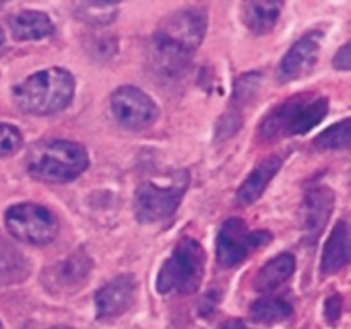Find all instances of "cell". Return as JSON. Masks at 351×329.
I'll return each mask as SVG.
<instances>
[{
	"label": "cell",
	"mask_w": 351,
	"mask_h": 329,
	"mask_svg": "<svg viewBox=\"0 0 351 329\" xmlns=\"http://www.w3.org/2000/svg\"><path fill=\"white\" fill-rule=\"evenodd\" d=\"M3 40H5V36H3V31H2V29H0V45H2V43H3Z\"/></svg>",
	"instance_id": "obj_29"
},
{
	"label": "cell",
	"mask_w": 351,
	"mask_h": 329,
	"mask_svg": "<svg viewBox=\"0 0 351 329\" xmlns=\"http://www.w3.org/2000/svg\"><path fill=\"white\" fill-rule=\"evenodd\" d=\"M75 81L69 71L50 67L29 75L12 91L17 108L29 115H53L71 105Z\"/></svg>",
	"instance_id": "obj_2"
},
{
	"label": "cell",
	"mask_w": 351,
	"mask_h": 329,
	"mask_svg": "<svg viewBox=\"0 0 351 329\" xmlns=\"http://www.w3.org/2000/svg\"><path fill=\"white\" fill-rule=\"evenodd\" d=\"M27 273H29V266L23 254L12 243L0 239V280L14 283V281L24 280Z\"/></svg>",
	"instance_id": "obj_19"
},
{
	"label": "cell",
	"mask_w": 351,
	"mask_h": 329,
	"mask_svg": "<svg viewBox=\"0 0 351 329\" xmlns=\"http://www.w3.org/2000/svg\"><path fill=\"white\" fill-rule=\"evenodd\" d=\"M350 263V230L346 221H339L335 226L324 245L321 263L322 276L335 274Z\"/></svg>",
	"instance_id": "obj_15"
},
{
	"label": "cell",
	"mask_w": 351,
	"mask_h": 329,
	"mask_svg": "<svg viewBox=\"0 0 351 329\" xmlns=\"http://www.w3.org/2000/svg\"><path fill=\"white\" fill-rule=\"evenodd\" d=\"M23 146V134L17 127L0 123V158L16 154Z\"/></svg>",
	"instance_id": "obj_23"
},
{
	"label": "cell",
	"mask_w": 351,
	"mask_h": 329,
	"mask_svg": "<svg viewBox=\"0 0 351 329\" xmlns=\"http://www.w3.org/2000/svg\"><path fill=\"white\" fill-rule=\"evenodd\" d=\"M332 65L339 71H350L351 67V53H350V43L343 45L338 50V53L332 58Z\"/></svg>",
	"instance_id": "obj_27"
},
{
	"label": "cell",
	"mask_w": 351,
	"mask_h": 329,
	"mask_svg": "<svg viewBox=\"0 0 351 329\" xmlns=\"http://www.w3.org/2000/svg\"><path fill=\"white\" fill-rule=\"evenodd\" d=\"M51 329H72V328H67V326H55V328Z\"/></svg>",
	"instance_id": "obj_30"
},
{
	"label": "cell",
	"mask_w": 351,
	"mask_h": 329,
	"mask_svg": "<svg viewBox=\"0 0 351 329\" xmlns=\"http://www.w3.org/2000/svg\"><path fill=\"white\" fill-rule=\"evenodd\" d=\"M74 14L89 26H106L117 17L119 7L115 3L77 2L74 3Z\"/></svg>",
	"instance_id": "obj_21"
},
{
	"label": "cell",
	"mask_w": 351,
	"mask_h": 329,
	"mask_svg": "<svg viewBox=\"0 0 351 329\" xmlns=\"http://www.w3.org/2000/svg\"><path fill=\"white\" fill-rule=\"evenodd\" d=\"M219 329H250L247 328L245 322L239 321V319H230V321H225L221 326H219Z\"/></svg>",
	"instance_id": "obj_28"
},
{
	"label": "cell",
	"mask_w": 351,
	"mask_h": 329,
	"mask_svg": "<svg viewBox=\"0 0 351 329\" xmlns=\"http://www.w3.org/2000/svg\"><path fill=\"white\" fill-rule=\"evenodd\" d=\"M295 266H297V263H295V257L291 254H280L274 259H271L257 273L256 281H254V288L257 291H264V293L274 291L276 288H280L281 284L290 280L295 271Z\"/></svg>",
	"instance_id": "obj_18"
},
{
	"label": "cell",
	"mask_w": 351,
	"mask_h": 329,
	"mask_svg": "<svg viewBox=\"0 0 351 329\" xmlns=\"http://www.w3.org/2000/svg\"><path fill=\"white\" fill-rule=\"evenodd\" d=\"M283 3L281 2H245L242 5V21L252 33L266 34L276 26Z\"/></svg>",
	"instance_id": "obj_17"
},
{
	"label": "cell",
	"mask_w": 351,
	"mask_h": 329,
	"mask_svg": "<svg viewBox=\"0 0 351 329\" xmlns=\"http://www.w3.org/2000/svg\"><path fill=\"white\" fill-rule=\"evenodd\" d=\"M206 267V252L194 239H182L173 254L158 273L160 293H194L201 284Z\"/></svg>",
	"instance_id": "obj_5"
},
{
	"label": "cell",
	"mask_w": 351,
	"mask_h": 329,
	"mask_svg": "<svg viewBox=\"0 0 351 329\" xmlns=\"http://www.w3.org/2000/svg\"><path fill=\"white\" fill-rule=\"evenodd\" d=\"M332 206H335V194H332L331 188L324 187V185L312 187L305 194L304 230L305 236L311 242H315L321 236L322 230L328 225V219L332 212Z\"/></svg>",
	"instance_id": "obj_13"
},
{
	"label": "cell",
	"mask_w": 351,
	"mask_h": 329,
	"mask_svg": "<svg viewBox=\"0 0 351 329\" xmlns=\"http://www.w3.org/2000/svg\"><path fill=\"white\" fill-rule=\"evenodd\" d=\"M89 45V53L95 58H101V60H106V58L113 57L117 53V41L115 38L112 36H93L91 40L88 41Z\"/></svg>",
	"instance_id": "obj_24"
},
{
	"label": "cell",
	"mask_w": 351,
	"mask_h": 329,
	"mask_svg": "<svg viewBox=\"0 0 351 329\" xmlns=\"http://www.w3.org/2000/svg\"><path fill=\"white\" fill-rule=\"evenodd\" d=\"M351 143V123L350 119L335 123L326 129L321 136L315 139V146L321 149H348Z\"/></svg>",
	"instance_id": "obj_22"
},
{
	"label": "cell",
	"mask_w": 351,
	"mask_h": 329,
	"mask_svg": "<svg viewBox=\"0 0 351 329\" xmlns=\"http://www.w3.org/2000/svg\"><path fill=\"white\" fill-rule=\"evenodd\" d=\"M206 26V14L199 9L177 10L165 17L151 41L153 67L167 77L184 72L204 40Z\"/></svg>",
	"instance_id": "obj_1"
},
{
	"label": "cell",
	"mask_w": 351,
	"mask_h": 329,
	"mask_svg": "<svg viewBox=\"0 0 351 329\" xmlns=\"http://www.w3.org/2000/svg\"><path fill=\"white\" fill-rule=\"evenodd\" d=\"M88 167V151L67 139L41 141L31 147L27 156L31 177L47 184H67L84 173Z\"/></svg>",
	"instance_id": "obj_3"
},
{
	"label": "cell",
	"mask_w": 351,
	"mask_h": 329,
	"mask_svg": "<svg viewBox=\"0 0 351 329\" xmlns=\"http://www.w3.org/2000/svg\"><path fill=\"white\" fill-rule=\"evenodd\" d=\"M293 314V307L283 298H261L250 307V317L261 324H274L287 321Z\"/></svg>",
	"instance_id": "obj_20"
},
{
	"label": "cell",
	"mask_w": 351,
	"mask_h": 329,
	"mask_svg": "<svg viewBox=\"0 0 351 329\" xmlns=\"http://www.w3.org/2000/svg\"><path fill=\"white\" fill-rule=\"evenodd\" d=\"M112 113L119 125L129 130L149 127L160 115L156 103L136 86H120L112 95Z\"/></svg>",
	"instance_id": "obj_9"
},
{
	"label": "cell",
	"mask_w": 351,
	"mask_h": 329,
	"mask_svg": "<svg viewBox=\"0 0 351 329\" xmlns=\"http://www.w3.org/2000/svg\"><path fill=\"white\" fill-rule=\"evenodd\" d=\"M5 228L16 240L29 245H47L58 235V219L45 206L23 202L5 211Z\"/></svg>",
	"instance_id": "obj_7"
},
{
	"label": "cell",
	"mask_w": 351,
	"mask_h": 329,
	"mask_svg": "<svg viewBox=\"0 0 351 329\" xmlns=\"http://www.w3.org/2000/svg\"><path fill=\"white\" fill-rule=\"evenodd\" d=\"M328 110L329 101L324 96H293L267 113L261 125V136L266 139H281V137L307 134L326 119Z\"/></svg>",
	"instance_id": "obj_4"
},
{
	"label": "cell",
	"mask_w": 351,
	"mask_h": 329,
	"mask_svg": "<svg viewBox=\"0 0 351 329\" xmlns=\"http://www.w3.org/2000/svg\"><path fill=\"white\" fill-rule=\"evenodd\" d=\"M189 187V171H173L165 182L146 180L139 185L134 199V212L141 223H156L177 211Z\"/></svg>",
	"instance_id": "obj_6"
},
{
	"label": "cell",
	"mask_w": 351,
	"mask_h": 329,
	"mask_svg": "<svg viewBox=\"0 0 351 329\" xmlns=\"http://www.w3.org/2000/svg\"><path fill=\"white\" fill-rule=\"evenodd\" d=\"M0 329H3V328H2V322H0Z\"/></svg>",
	"instance_id": "obj_31"
},
{
	"label": "cell",
	"mask_w": 351,
	"mask_h": 329,
	"mask_svg": "<svg viewBox=\"0 0 351 329\" xmlns=\"http://www.w3.org/2000/svg\"><path fill=\"white\" fill-rule=\"evenodd\" d=\"M321 33L312 31V33L302 36L297 43L291 45L278 67V79L281 82H290L304 77L314 69L319 58V50H321Z\"/></svg>",
	"instance_id": "obj_11"
},
{
	"label": "cell",
	"mask_w": 351,
	"mask_h": 329,
	"mask_svg": "<svg viewBox=\"0 0 351 329\" xmlns=\"http://www.w3.org/2000/svg\"><path fill=\"white\" fill-rule=\"evenodd\" d=\"M91 267L89 256L79 250L48 267L43 273V284L51 291H75L88 280Z\"/></svg>",
	"instance_id": "obj_10"
},
{
	"label": "cell",
	"mask_w": 351,
	"mask_h": 329,
	"mask_svg": "<svg viewBox=\"0 0 351 329\" xmlns=\"http://www.w3.org/2000/svg\"><path fill=\"white\" fill-rule=\"evenodd\" d=\"M259 77V74H247L242 79H239L235 86V101L245 103L247 99H252L257 95Z\"/></svg>",
	"instance_id": "obj_25"
},
{
	"label": "cell",
	"mask_w": 351,
	"mask_h": 329,
	"mask_svg": "<svg viewBox=\"0 0 351 329\" xmlns=\"http://www.w3.org/2000/svg\"><path fill=\"white\" fill-rule=\"evenodd\" d=\"M281 168V160L278 156H267L254 168L249 173V177L245 178L242 185L239 187L237 192V202L239 206H247L254 204L261 195L264 194L266 187L269 185V182L273 180L274 175L280 171Z\"/></svg>",
	"instance_id": "obj_14"
},
{
	"label": "cell",
	"mask_w": 351,
	"mask_h": 329,
	"mask_svg": "<svg viewBox=\"0 0 351 329\" xmlns=\"http://www.w3.org/2000/svg\"><path fill=\"white\" fill-rule=\"evenodd\" d=\"M10 33L16 40H41L53 34V21L40 10H23L9 19Z\"/></svg>",
	"instance_id": "obj_16"
},
{
	"label": "cell",
	"mask_w": 351,
	"mask_h": 329,
	"mask_svg": "<svg viewBox=\"0 0 351 329\" xmlns=\"http://www.w3.org/2000/svg\"><path fill=\"white\" fill-rule=\"evenodd\" d=\"M341 307H343V298L341 295H332L326 302V317L329 319V322H336L341 315Z\"/></svg>",
	"instance_id": "obj_26"
},
{
	"label": "cell",
	"mask_w": 351,
	"mask_h": 329,
	"mask_svg": "<svg viewBox=\"0 0 351 329\" xmlns=\"http://www.w3.org/2000/svg\"><path fill=\"white\" fill-rule=\"evenodd\" d=\"M273 240V235L264 230L250 232L240 218H230L223 223L218 233V260L223 267H233L243 263L259 247Z\"/></svg>",
	"instance_id": "obj_8"
},
{
	"label": "cell",
	"mask_w": 351,
	"mask_h": 329,
	"mask_svg": "<svg viewBox=\"0 0 351 329\" xmlns=\"http://www.w3.org/2000/svg\"><path fill=\"white\" fill-rule=\"evenodd\" d=\"M137 295V281L130 274L113 278L96 293V314L99 319L119 317L132 307Z\"/></svg>",
	"instance_id": "obj_12"
}]
</instances>
